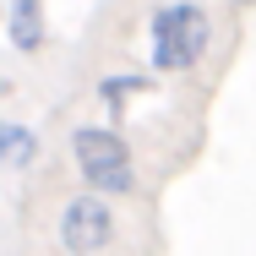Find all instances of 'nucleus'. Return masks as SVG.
<instances>
[{
    "mask_svg": "<svg viewBox=\"0 0 256 256\" xmlns=\"http://www.w3.org/2000/svg\"><path fill=\"white\" fill-rule=\"evenodd\" d=\"M71 153H76V169H82V180H88V191H104V196H126L131 191V148L114 136V131H104V126H82L76 136H71Z\"/></svg>",
    "mask_w": 256,
    "mask_h": 256,
    "instance_id": "2",
    "label": "nucleus"
},
{
    "mask_svg": "<svg viewBox=\"0 0 256 256\" xmlns=\"http://www.w3.org/2000/svg\"><path fill=\"white\" fill-rule=\"evenodd\" d=\"M109 240H114V218H109V207H104V191L76 196V202L66 207V218H60V246H66V251L93 256V251H109Z\"/></svg>",
    "mask_w": 256,
    "mask_h": 256,
    "instance_id": "3",
    "label": "nucleus"
},
{
    "mask_svg": "<svg viewBox=\"0 0 256 256\" xmlns=\"http://www.w3.org/2000/svg\"><path fill=\"white\" fill-rule=\"evenodd\" d=\"M234 6H256V0H234Z\"/></svg>",
    "mask_w": 256,
    "mask_h": 256,
    "instance_id": "7",
    "label": "nucleus"
},
{
    "mask_svg": "<svg viewBox=\"0 0 256 256\" xmlns=\"http://www.w3.org/2000/svg\"><path fill=\"white\" fill-rule=\"evenodd\" d=\"M38 158V136L28 126H6L0 120V164H33Z\"/></svg>",
    "mask_w": 256,
    "mask_h": 256,
    "instance_id": "5",
    "label": "nucleus"
},
{
    "mask_svg": "<svg viewBox=\"0 0 256 256\" xmlns=\"http://www.w3.org/2000/svg\"><path fill=\"white\" fill-rule=\"evenodd\" d=\"M142 88H148V76H104V109H114V114H120V104L131 98V93H142Z\"/></svg>",
    "mask_w": 256,
    "mask_h": 256,
    "instance_id": "6",
    "label": "nucleus"
},
{
    "mask_svg": "<svg viewBox=\"0 0 256 256\" xmlns=\"http://www.w3.org/2000/svg\"><path fill=\"white\" fill-rule=\"evenodd\" d=\"M11 44L22 54H33L44 44V0H11Z\"/></svg>",
    "mask_w": 256,
    "mask_h": 256,
    "instance_id": "4",
    "label": "nucleus"
},
{
    "mask_svg": "<svg viewBox=\"0 0 256 256\" xmlns=\"http://www.w3.org/2000/svg\"><path fill=\"white\" fill-rule=\"evenodd\" d=\"M207 38H212V22H207L202 6H191V0L164 6L153 16V28H148V50H153L158 71H191L207 54Z\"/></svg>",
    "mask_w": 256,
    "mask_h": 256,
    "instance_id": "1",
    "label": "nucleus"
}]
</instances>
